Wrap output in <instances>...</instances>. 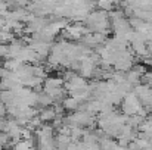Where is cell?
<instances>
[{"label":"cell","instance_id":"obj_1","mask_svg":"<svg viewBox=\"0 0 152 150\" xmlns=\"http://www.w3.org/2000/svg\"><path fill=\"white\" fill-rule=\"evenodd\" d=\"M56 116H58V115H56V112H55V107H50V106L43 107V109L39 112V118H40V121H42L43 124H45V122H52Z\"/></svg>","mask_w":152,"mask_h":150},{"label":"cell","instance_id":"obj_2","mask_svg":"<svg viewBox=\"0 0 152 150\" xmlns=\"http://www.w3.org/2000/svg\"><path fill=\"white\" fill-rule=\"evenodd\" d=\"M80 106H81V100H77L74 99V97H65V99L62 100V107L65 109V110H78L80 109Z\"/></svg>","mask_w":152,"mask_h":150},{"label":"cell","instance_id":"obj_3","mask_svg":"<svg viewBox=\"0 0 152 150\" xmlns=\"http://www.w3.org/2000/svg\"><path fill=\"white\" fill-rule=\"evenodd\" d=\"M31 147H34V138H28V140L21 138L18 143L13 144V150H28Z\"/></svg>","mask_w":152,"mask_h":150},{"label":"cell","instance_id":"obj_4","mask_svg":"<svg viewBox=\"0 0 152 150\" xmlns=\"http://www.w3.org/2000/svg\"><path fill=\"white\" fill-rule=\"evenodd\" d=\"M140 77H142V75H140V74H137L133 68H132L130 71H127V72H126V80H127L132 86L139 84V83H140Z\"/></svg>","mask_w":152,"mask_h":150},{"label":"cell","instance_id":"obj_5","mask_svg":"<svg viewBox=\"0 0 152 150\" xmlns=\"http://www.w3.org/2000/svg\"><path fill=\"white\" fill-rule=\"evenodd\" d=\"M4 113H6V106H4V103L0 100V118H3Z\"/></svg>","mask_w":152,"mask_h":150},{"label":"cell","instance_id":"obj_6","mask_svg":"<svg viewBox=\"0 0 152 150\" xmlns=\"http://www.w3.org/2000/svg\"><path fill=\"white\" fill-rule=\"evenodd\" d=\"M28 150H37V149L36 147H31V149H28Z\"/></svg>","mask_w":152,"mask_h":150}]
</instances>
